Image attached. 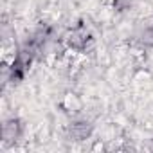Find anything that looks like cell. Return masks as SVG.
<instances>
[{
	"instance_id": "1",
	"label": "cell",
	"mask_w": 153,
	"mask_h": 153,
	"mask_svg": "<svg viewBox=\"0 0 153 153\" xmlns=\"http://www.w3.org/2000/svg\"><path fill=\"white\" fill-rule=\"evenodd\" d=\"M20 135V124L18 121H11L7 124H4V139L6 140H15Z\"/></svg>"
},
{
	"instance_id": "2",
	"label": "cell",
	"mask_w": 153,
	"mask_h": 153,
	"mask_svg": "<svg viewBox=\"0 0 153 153\" xmlns=\"http://www.w3.org/2000/svg\"><path fill=\"white\" fill-rule=\"evenodd\" d=\"M70 131H72V135H74L76 139H85V137L90 133V126H88L87 123H76V124H72Z\"/></svg>"
},
{
	"instance_id": "3",
	"label": "cell",
	"mask_w": 153,
	"mask_h": 153,
	"mask_svg": "<svg viewBox=\"0 0 153 153\" xmlns=\"http://www.w3.org/2000/svg\"><path fill=\"white\" fill-rule=\"evenodd\" d=\"M63 106L67 110H70V112H78L79 110V101H78V97H76L74 94H67L65 101H63Z\"/></svg>"
}]
</instances>
